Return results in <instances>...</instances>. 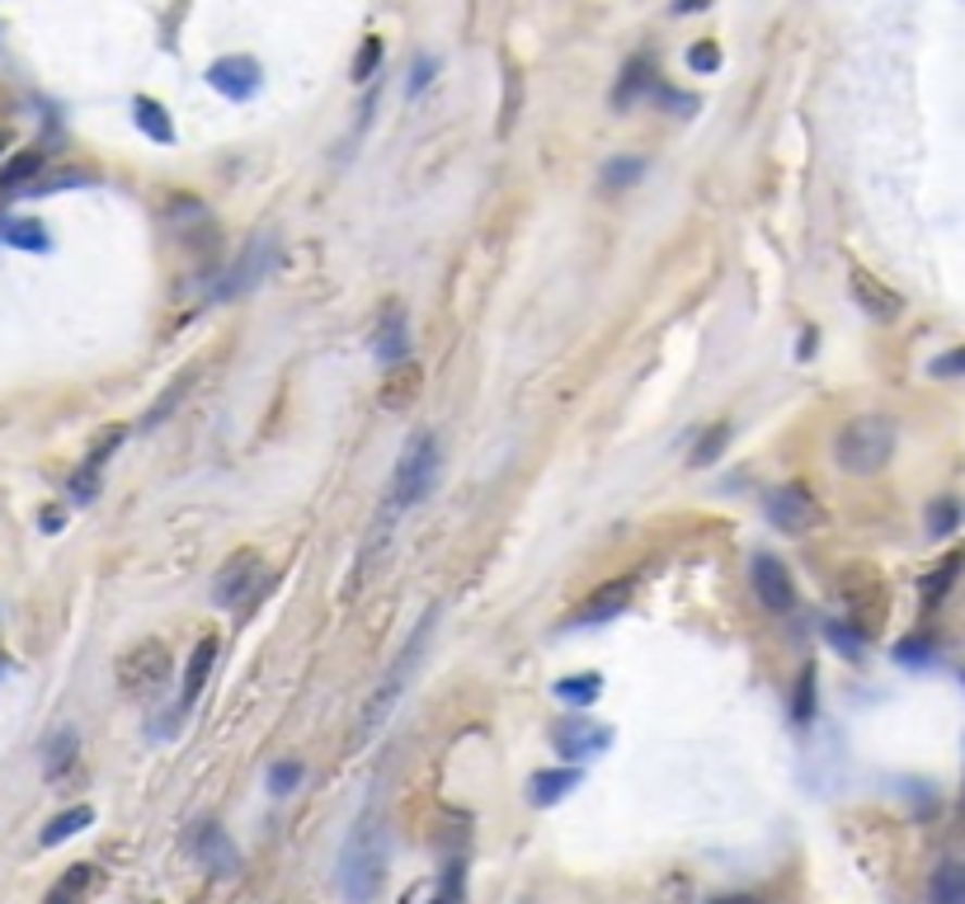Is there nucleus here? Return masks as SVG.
Listing matches in <instances>:
<instances>
[{"label":"nucleus","instance_id":"f257e3e1","mask_svg":"<svg viewBox=\"0 0 965 904\" xmlns=\"http://www.w3.org/2000/svg\"><path fill=\"white\" fill-rule=\"evenodd\" d=\"M381 881H387V825L377 815H363L339 853V890L349 904H373Z\"/></svg>","mask_w":965,"mask_h":904},{"label":"nucleus","instance_id":"f03ea898","mask_svg":"<svg viewBox=\"0 0 965 904\" xmlns=\"http://www.w3.org/2000/svg\"><path fill=\"white\" fill-rule=\"evenodd\" d=\"M900 452V424L890 415H853L834 434V462L848 476H876L895 462Z\"/></svg>","mask_w":965,"mask_h":904},{"label":"nucleus","instance_id":"7ed1b4c3","mask_svg":"<svg viewBox=\"0 0 965 904\" xmlns=\"http://www.w3.org/2000/svg\"><path fill=\"white\" fill-rule=\"evenodd\" d=\"M429 627H434V617H424V622H419V631L410 636V645L401 650V655H396L391 669L381 674V683H377L373 692H367V702H363V712H359V726H353V749H363L367 740H377L381 726L391 720L396 702H401V692H405V683H410V674H415V664H419V655H424Z\"/></svg>","mask_w":965,"mask_h":904},{"label":"nucleus","instance_id":"20e7f679","mask_svg":"<svg viewBox=\"0 0 965 904\" xmlns=\"http://www.w3.org/2000/svg\"><path fill=\"white\" fill-rule=\"evenodd\" d=\"M839 603L848 613V627H853L862 641H876V636H881L890 593H886V579L876 575L872 565H848L839 575Z\"/></svg>","mask_w":965,"mask_h":904},{"label":"nucleus","instance_id":"39448f33","mask_svg":"<svg viewBox=\"0 0 965 904\" xmlns=\"http://www.w3.org/2000/svg\"><path fill=\"white\" fill-rule=\"evenodd\" d=\"M438 462H443V452H438L434 434H415V438H410V448L401 452L396 476H391V504L396 508H415V504L429 500V490L438 486Z\"/></svg>","mask_w":965,"mask_h":904},{"label":"nucleus","instance_id":"423d86ee","mask_svg":"<svg viewBox=\"0 0 965 904\" xmlns=\"http://www.w3.org/2000/svg\"><path fill=\"white\" fill-rule=\"evenodd\" d=\"M170 669H175L170 645L161 641V636H147V641H137L133 650H123L118 688L127 692V698H151V692H161L170 683Z\"/></svg>","mask_w":965,"mask_h":904},{"label":"nucleus","instance_id":"0eeeda50","mask_svg":"<svg viewBox=\"0 0 965 904\" xmlns=\"http://www.w3.org/2000/svg\"><path fill=\"white\" fill-rule=\"evenodd\" d=\"M260 551L254 547H240L231 551L222 565H217V579H212V603L217 607H246L254 599V585H260Z\"/></svg>","mask_w":965,"mask_h":904},{"label":"nucleus","instance_id":"6e6552de","mask_svg":"<svg viewBox=\"0 0 965 904\" xmlns=\"http://www.w3.org/2000/svg\"><path fill=\"white\" fill-rule=\"evenodd\" d=\"M763 508H768L773 528L787 532V537H805V532H815L819 523H825V508H819V500L805 486H777Z\"/></svg>","mask_w":965,"mask_h":904},{"label":"nucleus","instance_id":"1a4fd4ad","mask_svg":"<svg viewBox=\"0 0 965 904\" xmlns=\"http://www.w3.org/2000/svg\"><path fill=\"white\" fill-rule=\"evenodd\" d=\"M274 260H278V240H274V236L250 240V246L240 250V260L222 274V282H212V302H231V297L250 292L254 282H260L268 268H274Z\"/></svg>","mask_w":965,"mask_h":904},{"label":"nucleus","instance_id":"9d476101","mask_svg":"<svg viewBox=\"0 0 965 904\" xmlns=\"http://www.w3.org/2000/svg\"><path fill=\"white\" fill-rule=\"evenodd\" d=\"M551 740H556V754L571 758V763H585V758H599L613 749V726H603V720H589V716H561L556 730H551Z\"/></svg>","mask_w":965,"mask_h":904},{"label":"nucleus","instance_id":"9b49d317","mask_svg":"<svg viewBox=\"0 0 965 904\" xmlns=\"http://www.w3.org/2000/svg\"><path fill=\"white\" fill-rule=\"evenodd\" d=\"M373 353L381 363H405L410 359V316L401 297H387L373 316Z\"/></svg>","mask_w":965,"mask_h":904},{"label":"nucleus","instance_id":"f8f14e48","mask_svg":"<svg viewBox=\"0 0 965 904\" xmlns=\"http://www.w3.org/2000/svg\"><path fill=\"white\" fill-rule=\"evenodd\" d=\"M848 292H853V302L867 311L876 325H890V321L904 316V297L890 288V282L876 278L872 268H862V264H853V274H848Z\"/></svg>","mask_w":965,"mask_h":904},{"label":"nucleus","instance_id":"ddd939ff","mask_svg":"<svg viewBox=\"0 0 965 904\" xmlns=\"http://www.w3.org/2000/svg\"><path fill=\"white\" fill-rule=\"evenodd\" d=\"M749 579H754V593L759 603L768 607V613H791L797 607V585H791V570L777 556H754V565H749Z\"/></svg>","mask_w":965,"mask_h":904},{"label":"nucleus","instance_id":"4468645a","mask_svg":"<svg viewBox=\"0 0 965 904\" xmlns=\"http://www.w3.org/2000/svg\"><path fill=\"white\" fill-rule=\"evenodd\" d=\"M631 599H636V579H627V575L607 579V585L585 593V603H579V613L571 622H575V627H603V622H613V617L627 613Z\"/></svg>","mask_w":965,"mask_h":904},{"label":"nucleus","instance_id":"2eb2a0df","mask_svg":"<svg viewBox=\"0 0 965 904\" xmlns=\"http://www.w3.org/2000/svg\"><path fill=\"white\" fill-rule=\"evenodd\" d=\"M193 857L203 862L212 876H236L240 871V847L231 843V833L222 825H198L193 833Z\"/></svg>","mask_w":965,"mask_h":904},{"label":"nucleus","instance_id":"dca6fc26","mask_svg":"<svg viewBox=\"0 0 965 904\" xmlns=\"http://www.w3.org/2000/svg\"><path fill=\"white\" fill-rule=\"evenodd\" d=\"M419 391H424V367H419L415 359H405V363H391V367H387L377 401H381V410H396V415H405V410L419 401Z\"/></svg>","mask_w":965,"mask_h":904},{"label":"nucleus","instance_id":"f3484780","mask_svg":"<svg viewBox=\"0 0 965 904\" xmlns=\"http://www.w3.org/2000/svg\"><path fill=\"white\" fill-rule=\"evenodd\" d=\"M208 85L222 90L226 99H250L260 90V62L254 56H222L208 66Z\"/></svg>","mask_w":965,"mask_h":904},{"label":"nucleus","instance_id":"a211bd4d","mask_svg":"<svg viewBox=\"0 0 965 904\" xmlns=\"http://www.w3.org/2000/svg\"><path fill=\"white\" fill-rule=\"evenodd\" d=\"M212 669H217V636H198V645L189 650V664H184V706L198 702Z\"/></svg>","mask_w":965,"mask_h":904},{"label":"nucleus","instance_id":"6ab92c4d","mask_svg":"<svg viewBox=\"0 0 965 904\" xmlns=\"http://www.w3.org/2000/svg\"><path fill=\"white\" fill-rule=\"evenodd\" d=\"M579 782H585V773H579V768H547V773H532L528 796H532V805H556V801L571 796Z\"/></svg>","mask_w":965,"mask_h":904},{"label":"nucleus","instance_id":"aec40b11","mask_svg":"<svg viewBox=\"0 0 965 904\" xmlns=\"http://www.w3.org/2000/svg\"><path fill=\"white\" fill-rule=\"evenodd\" d=\"M655 90V71H650V62L646 56H636V62L622 71V80H617V90H613V104L617 109H627V104H641V99Z\"/></svg>","mask_w":965,"mask_h":904},{"label":"nucleus","instance_id":"412c9836","mask_svg":"<svg viewBox=\"0 0 965 904\" xmlns=\"http://www.w3.org/2000/svg\"><path fill=\"white\" fill-rule=\"evenodd\" d=\"M90 886H95V867H90V862H76V867H66L62 876H57V886L48 890V900H42V904H80Z\"/></svg>","mask_w":965,"mask_h":904},{"label":"nucleus","instance_id":"4be33fe9","mask_svg":"<svg viewBox=\"0 0 965 904\" xmlns=\"http://www.w3.org/2000/svg\"><path fill=\"white\" fill-rule=\"evenodd\" d=\"M928 900L932 904H965V862H947V867L932 871Z\"/></svg>","mask_w":965,"mask_h":904},{"label":"nucleus","instance_id":"5701e85b","mask_svg":"<svg viewBox=\"0 0 965 904\" xmlns=\"http://www.w3.org/2000/svg\"><path fill=\"white\" fill-rule=\"evenodd\" d=\"M76 749H80V734L71 730V726H62V730H57L52 740H48V749H42V754H48V758H42V773H48V777H62L71 763H76Z\"/></svg>","mask_w":965,"mask_h":904},{"label":"nucleus","instance_id":"b1692460","mask_svg":"<svg viewBox=\"0 0 965 904\" xmlns=\"http://www.w3.org/2000/svg\"><path fill=\"white\" fill-rule=\"evenodd\" d=\"M90 825H95V811H90V805H71V811H62L48 829H42L38 843H42V847H57V843H66L71 833H80V829H90Z\"/></svg>","mask_w":965,"mask_h":904},{"label":"nucleus","instance_id":"393cba45","mask_svg":"<svg viewBox=\"0 0 965 904\" xmlns=\"http://www.w3.org/2000/svg\"><path fill=\"white\" fill-rule=\"evenodd\" d=\"M133 118H137L141 133H147L151 141H161V147H170V141H175V123H170V113L155 104V99H137V104H133Z\"/></svg>","mask_w":965,"mask_h":904},{"label":"nucleus","instance_id":"a878e982","mask_svg":"<svg viewBox=\"0 0 965 904\" xmlns=\"http://www.w3.org/2000/svg\"><path fill=\"white\" fill-rule=\"evenodd\" d=\"M556 698L565 706H593L603 698V678L599 674H571V678H561V683H556Z\"/></svg>","mask_w":965,"mask_h":904},{"label":"nucleus","instance_id":"bb28decb","mask_svg":"<svg viewBox=\"0 0 965 904\" xmlns=\"http://www.w3.org/2000/svg\"><path fill=\"white\" fill-rule=\"evenodd\" d=\"M730 438H735V429H730L726 419H716L712 429H706V434L698 438V443H692V457H688V462H692V466H712V462L720 457V452L730 448Z\"/></svg>","mask_w":965,"mask_h":904},{"label":"nucleus","instance_id":"cd10ccee","mask_svg":"<svg viewBox=\"0 0 965 904\" xmlns=\"http://www.w3.org/2000/svg\"><path fill=\"white\" fill-rule=\"evenodd\" d=\"M646 175V161L641 155H617V161H607L603 165V189L607 193H622V189H631L636 179Z\"/></svg>","mask_w":965,"mask_h":904},{"label":"nucleus","instance_id":"c85d7f7f","mask_svg":"<svg viewBox=\"0 0 965 904\" xmlns=\"http://www.w3.org/2000/svg\"><path fill=\"white\" fill-rule=\"evenodd\" d=\"M791 716H797V726H811V720H815V664H805L801 678H797V692H791Z\"/></svg>","mask_w":965,"mask_h":904},{"label":"nucleus","instance_id":"c756f323","mask_svg":"<svg viewBox=\"0 0 965 904\" xmlns=\"http://www.w3.org/2000/svg\"><path fill=\"white\" fill-rule=\"evenodd\" d=\"M961 528V500H952V494H942V500L928 504V532L932 537H952Z\"/></svg>","mask_w":965,"mask_h":904},{"label":"nucleus","instance_id":"7c9ffc66","mask_svg":"<svg viewBox=\"0 0 965 904\" xmlns=\"http://www.w3.org/2000/svg\"><path fill=\"white\" fill-rule=\"evenodd\" d=\"M956 575H961V556H952V561H942L938 570H932L928 579H924V607H938L942 599H947V589L956 585Z\"/></svg>","mask_w":965,"mask_h":904},{"label":"nucleus","instance_id":"2f4dec72","mask_svg":"<svg viewBox=\"0 0 965 904\" xmlns=\"http://www.w3.org/2000/svg\"><path fill=\"white\" fill-rule=\"evenodd\" d=\"M5 240H10L14 250H48V246H52L48 231H42V222H34V217L10 222V226H5Z\"/></svg>","mask_w":965,"mask_h":904},{"label":"nucleus","instance_id":"473e14b6","mask_svg":"<svg viewBox=\"0 0 965 904\" xmlns=\"http://www.w3.org/2000/svg\"><path fill=\"white\" fill-rule=\"evenodd\" d=\"M42 161H48V155H42V151H20V155H14V161H10L5 170H0V184H5V189H20V184H28V179L38 175Z\"/></svg>","mask_w":965,"mask_h":904},{"label":"nucleus","instance_id":"72a5a7b5","mask_svg":"<svg viewBox=\"0 0 965 904\" xmlns=\"http://www.w3.org/2000/svg\"><path fill=\"white\" fill-rule=\"evenodd\" d=\"M932 655H938V645H932L928 636H904V641L895 645V660L904 664V669H924V664H932Z\"/></svg>","mask_w":965,"mask_h":904},{"label":"nucleus","instance_id":"f704fd0d","mask_svg":"<svg viewBox=\"0 0 965 904\" xmlns=\"http://www.w3.org/2000/svg\"><path fill=\"white\" fill-rule=\"evenodd\" d=\"M189 387H193V373H179L175 381H170V387H165V395H161V401L151 405V415H147V429H155V424H161V419H170V405H175V401H184V391H189Z\"/></svg>","mask_w":965,"mask_h":904},{"label":"nucleus","instance_id":"c9c22d12","mask_svg":"<svg viewBox=\"0 0 965 904\" xmlns=\"http://www.w3.org/2000/svg\"><path fill=\"white\" fill-rule=\"evenodd\" d=\"M123 438H127V429H123V424H109V429L95 438V448H90V457H85V466H95V472H104V462L113 457V452H118V443H123Z\"/></svg>","mask_w":965,"mask_h":904},{"label":"nucleus","instance_id":"e433bc0d","mask_svg":"<svg viewBox=\"0 0 965 904\" xmlns=\"http://www.w3.org/2000/svg\"><path fill=\"white\" fill-rule=\"evenodd\" d=\"M297 782H302V763L297 758H278L274 768H268V791H274V796H288V791H297Z\"/></svg>","mask_w":965,"mask_h":904},{"label":"nucleus","instance_id":"4c0bfd02","mask_svg":"<svg viewBox=\"0 0 965 904\" xmlns=\"http://www.w3.org/2000/svg\"><path fill=\"white\" fill-rule=\"evenodd\" d=\"M825 636L834 641V650H839V655H848V660L862 655V636L848 627V622H834V617H829V622H825Z\"/></svg>","mask_w":965,"mask_h":904},{"label":"nucleus","instance_id":"58836bf2","mask_svg":"<svg viewBox=\"0 0 965 904\" xmlns=\"http://www.w3.org/2000/svg\"><path fill=\"white\" fill-rule=\"evenodd\" d=\"M928 377H942V381H952V377H965V344H956V349L938 353V359L928 363Z\"/></svg>","mask_w":965,"mask_h":904},{"label":"nucleus","instance_id":"ea45409f","mask_svg":"<svg viewBox=\"0 0 965 904\" xmlns=\"http://www.w3.org/2000/svg\"><path fill=\"white\" fill-rule=\"evenodd\" d=\"M377 66H381V38H367L359 48V56H353V80H367Z\"/></svg>","mask_w":965,"mask_h":904},{"label":"nucleus","instance_id":"a19ab883","mask_svg":"<svg viewBox=\"0 0 965 904\" xmlns=\"http://www.w3.org/2000/svg\"><path fill=\"white\" fill-rule=\"evenodd\" d=\"M688 66L698 71V76L716 71L720 66V48H716V42H698V48H688Z\"/></svg>","mask_w":965,"mask_h":904},{"label":"nucleus","instance_id":"79ce46f5","mask_svg":"<svg viewBox=\"0 0 965 904\" xmlns=\"http://www.w3.org/2000/svg\"><path fill=\"white\" fill-rule=\"evenodd\" d=\"M95 490H99V472H95V466H80V472L71 476V494H76L80 504H90Z\"/></svg>","mask_w":965,"mask_h":904},{"label":"nucleus","instance_id":"37998d69","mask_svg":"<svg viewBox=\"0 0 965 904\" xmlns=\"http://www.w3.org/2000/svg\"><path fill=\"white\" fill-rule=\"evenodd\" d=\"M401 904H443V900H438V881H419Z\"/></svg>","mask_w":965,"mask_h":904},{"label":"nucleus","instance_id":"c03bdc74","mask_svg":"<svg viewBox=\"0 0 965 904\" xmlns=\"http://www.w3.org/2000/svg\"><path fill=\"white\" fill-rule=\"evenodd\" d=\"M706 904H763L759 895H712Z\"/></svg>","mask_w":965,"mask_h":904},{"label":"nucleus","instance_id":"a18cd8bd","mask_svg":"<svg viewBox=\"0 0 965 904\" xmlns=\"http://www.w3.org/2000/svg\"><path fill=\"white\" fill-rule=\"evenodd\" d=\"M429 80H434V62H419V71H415V90H424Z\"/></svg>","mask_w":965,"mask_h":904},{"label":"nucleus","instance_id":"49530a36","mask_svg":"<svg viewBox=\"0 0 965 904\" xmlns=\"http://www.w3.org/2000/svg\"><path fill=\"white\" fill-rule=\"evenodd\" d=\"M706 5H712V0H678V14H698Z\"/></svg>","mask_w":965,"mask_h":904},{"label":"nucleus","instance_id":"de8ad7c7","mask_svg":"<svg viewBox=\"0 0 965 904\" xmlns=\"http://www.w3.org/2000/svg\"><path fill=\"white\" fill-rule=\"evenodd\" d=\"M5 147H10V133H5V127H0V151H5Z\"/></svg>","mask_w":965,"mask_h":904},{"label":"nucleus","instance_id":"09e8293b","mask_svg":"<svg viewBox=\"0 0 965 904\" xmlns=\"http://www.w3.org/2000/svg\"><path fill=\"white\" fill-rule=\"evenodd\" d=\"M961 683H965V674H961Z\"/></svg>","mask_w":965,"mask_h":904}]
</instances>
